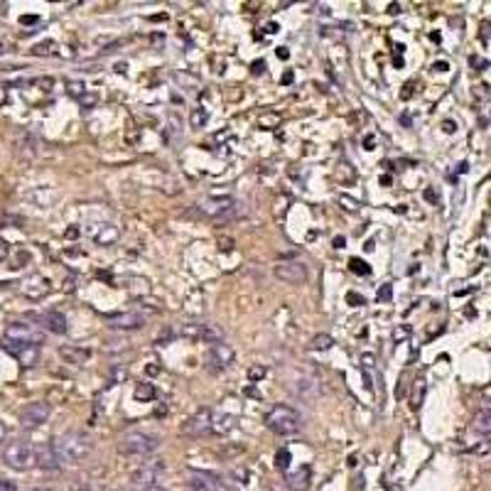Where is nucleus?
Segmentation results:
<instances>
[{"instance_id": "1", "label": "nucleus", "mask_w": 491, "mask_h": 491, "mask_svg": "<svg viewBox=\"0 0 491 491\" xmlns=\"http://www.w3.org/2000/svg\"><path fill=\"white\" fill-rule=\"evenodd\" d=\"M52 447H55L62 464H81L94 452V442L81 432H64L52 442Z\"/></svg>"}, {"instance_id": "2", "label": "nucleus", "mask_w": 491, "mask_h": 491, "mask_svg": "<svg viewBox=\"0 0 491 491\" xmlns=\"http://www.w3.org/2000/svg\"><path fill=\"white\" fill-rule=\"evenodd\" d=\"M160 440L150 432H126L118 440V452L126 457H148L157 450Z\"/></svg>"}, {"instance_id": "3", "label": "nucleus", "mask_w": 491, "mask_h": 491, "mask_svg": "<svg viewBox=\"0 0 491 491\" xmlns=\"http://www.w3.org/2000/svg\"><path fill=\"white\" fill-rule=\"evenodd\" d=\"M3 460H6L8 467L17 471H25L30 467L37 464V455H35V447L30 445L27 440H13L3 447Z\"/></svg>"}, {"instance_id": "4", "label": "nucleus", "mask_w": 491, "mask_h": 491, "mask_svg": "<svg viewBox=\"0 0 491 491\" xmlns=\"http://www.w3.org/2000/svg\"><path fill=\"white\" fill-rule=\"evenodd\" d=\"M266 425L276 435H295L300 430V415L290 406H276L266 413Z\"/></svg>"}, {"instance_id": "5", "label": "nucleus", "mask_w": 491, "mask_h": 491, "mask_svg": "<svg viewBox=\"0 0 491 491\" xmlns=\"http://www.w3.org/2000/svg\"><path fill=\"white\" fill-rule=\"evenodd\" d=\"M236 209V199L229 194H211V197H204V199L197 201V211L206 219H214V221H226Z\"/></svg>"}, {"instance_id": "6", "label": "nucleus", "mask_w": 491, "mask_h": 491, "mask_svg": "<svg viewBox=\"0 0 491 491\" xmlns=\"http://www.w3.org/2000/svg\"><path fill=\"white\" fill-rule=\"evenodd\" d=\"M211 430H214V413H211L209 408L197 411L194 415L182 425V435H190V437L211 435Z\"/></svg>"}, {"instance_id": "7", "label": "nucleus", "mask_w": 491, "mask_h": 491, "mask_svg": "<svg viewBox=\"0 0 491 491\" xmlns=\"http://www.w3.org/2000/svg\"><path fill=\"white\" fill-rule=\"evenodd\" d=\"M6 341L40 346L42 344V334L32 325H27V322H10V325L6 327Z\"/></svg>"}, {"instance_id": "8", "label": "nucleus", "mask_w": 491, "mask_h": 491, "mask_svg": "<svg viewBox=\"0 0 491 491\" xmlns=\"http://www.w3.org/2000/svg\"><path fill=\"white\" fill-rule=\"evenodd\" d=\"M47 418H50V403H45V401L27 403L20 411V425L25 427V430H35V427L45 425Z\"/></svg>"}, {"instance_id": "9", "label": "nucleus", "mask_w": 491, "mask_h": 491, "mask_svg": "<svg viewBox=\"0 0 491 491\" xmlns=\"http://www.w3.org/2000/svg\"><path fill=\"white\" fill-rule=\"evenodd\" d=\"M276 278L287 285H300L307 280V268L300 261H283L276 266Z\"/></svg>"}, {"instance_id": "10", "label": "nucleus", "mask_w": 491, "mask_h": 491, "mask_svg": "<svg viewBox=\"0 0 491 491\" xmlns=\"http://www.w3.org/2000/svg\"><path fill=\"white\" fill-rule=\"evenodd\" d=\"M3 349L8 351V354H13L17 361H20L25 369H30V366H35L37 361H40V346H32V344H15V341H6L3 339Z\"/></svg>"}, {"instance_id": "11", "label": "nucleus", "mask_w": 491, "mask_h": 491, "mask_svg": "<svg viewBox=\"0 0 491 491\" xmlns=\"http://www.w3.org/2000/svg\"><path fill=\"white\" fill-rule=\"evenodd\" d=\"M20 292L27 297V300H42V297L50 295V283H47L45 276L40 273H32L25 280L20 283Z\"/></svg>"}, {"instance_id": "12", "label": "nucleus", "mask_w": 491, "mask_h": 491, "mask_svg": "<svg viewBox=\"0 0 491 491\" xmlns=\"http://www.w3.org/2000/svg\"><path fill=\"white\" fill-rule=\"evenodd\" d=\"M234 349H231L229 344H214L209 349V354H206V364H209L211 371H224V369H229L231 364H234Z\"/></svg>"}, {"instance_id": "13", "label": "nucleus", "mask_w": 491, "mask_h": 491, "mask_svg": "<svg viewBox=\"0 0 491 491\" xmlns=\"http://www.w3.org/2000/svg\"><path fill=\"white\" fill-rule=\"evenodd\" d=\"M165 471V462L162 460H150V462H143L141 469L133 474V481L136 484H141L143 489H148V486L157 484V479H160V474Z\"/></svg>"}, {"instance_id": "14", "label": "nucleus", "mask_w": 491, "mask_h": 491, "mask_svg": "<svg viewBox=\"0 0 491 491\" xmlns=\"http://www.w3.org/2000/svg\"><path fill=\"white\" fill-rule=\"evenodd\" d=\"M106 322H108L113 329H123V332L141 329V327H145V317H143L141 312H118V315H106Z\"/></svg>"}, {"instance_id": "15", "label": "nucleus", "mask_w": 491, "mask_h": 491, "mask_svg": "<svg viewBox=\"0 0 491 491\" xmlns=\"http://www.w3.org/2000/svg\"><path fill=\"white\" fill-rule=\"evenodd\" d=\"M32 320L40 322L42 329L52 332V334H66V317L57 310L42 312V315H32Z\"/></svg>"}, {"instance_id": "16", "label": "nucleus", "mask_w": 491, "mask_h": 491, "mask_svg": "<svg viewBox=\"0 0 491 491\" xmlns=\"http://www.w3.org/2000/svg\"><path fill=\"white\" fill-rule=\"evenodd\" d=\"M35 455H37V467H42V469H57V467L62 464L59 457H57V452H55V447H52V445L35 447Z\"/></svg>"}, {"instance_id": "17", "label": "nucleus", "mask_w": 491, "mask_h": 491, "mask_svg": "<svg viewBox=\"0 0 491 491\" xmlns=\"http://www.w3.org/2000/svg\"><path fill=\"white\" fill-rule=\"evenodd\" d=\"M59 356L71 366H84L86 361H89L91 351L81 349V346H59Z\"/></svg>"}, {"instance_id": "18", "label": "nucleus", "mask_w": 491, "mask_h": 491, "mask_svg": "<svg viewBox=\"0 0 491 491\" xmlns=\"http://www.w3.org/2000/svg\"><path fill=\"white\" fill-rule=\"evenodd\" d=\"M287 486H290V491H307L310 489V467H300L297 471H290L287 474Z\"/></svg>"}, {"instance_id": "19", "label": "nucleus", "mask_w": 491, "mask_h": 491, "mask_svg": "<svg viewBox=\"0 0 491 491\" xmlns=\"http://www.w3.org/2000/svg\"><path fill=\"white\" fill-rule=\"evenodd\" d=\"M199 339L206 341V344H221L224 341V329L216 325H211V322H201V329H199Z\"/></svg>"}, {"instance_id": "20", "label": "nucleus", "mask_w": 491, "mask_h": 491, "mask_svg": "<svg viewBox=\"0 0 491 491\" xmlns=\"http://www.w3.org/2000/svg\"><path fill=\"white\" fill-rule=\"evenodd\" d=\"M118 236H120V231L115 229L113 224H104V226H99V231H94V241L99 246L115 243V241H118Z\"/></svg>"}, {"instance_id": "21", "label": "nucleus", "mask_w": 491, "mask_h": 491, "mask_svg": "<svg viewBox=\"0 0 491 491\" xmlns=\"http://www.w3.org/2000/svg\"><path fill=\"white\" fill-rule=\"evenodd\" d=\"M425 393H427L425 378H415V383H413V391H411V408H413V411H418V408L422 406V401H425Z\"/></svg>"}, {"instance_id": "22", "label": "nucleus", "mask_w": 491, "mask_h": 491, "mask_svg": "<svg viewBox=\"0 0 491 491\" xmlns=\"http://www.w3.org/2000/svg\"><path fill=\"white\" fill-rule=\"evenodd\" d=\"M471 427L481 435H491V408L489 411H479L471 420Z\"/></svg>"}, {"instance_id": "23", "label": "nucleus", "mask_w": 491, "mask_h": 491, "mask_svg": "<svg viewBox=\"0 0 491 491\" xmlns=\"http://www.w3.org/2000/svg\"><path fill=\"white\" fill-rule=\"evenodd\" d=\"M71 491H104V484L96 479H89V476H81L71 484Z\"/></svg>"}, {"instance_id": "24", "label": "nucleus", "mask_w": 491, "mask_h": 491, "mask_svg": "<svg viewBox=\"0 0 491 491\" xmlns=\"http://www.w3.org/2000/svg\"><path fill=\"white\" fill-rule=\"evenodd\" d=\"M190 123L192 128H204L206 123H209V111L206 108H192V115H190Z\"/></svg>"}, {"instance_id": "25", "label": "nucleus", "mask_w": 491, "mask_h": 491, "mask_svg": "<svg viewBox=\"0 0 491 491\" xmlns=\"http://www.w3.org/2000/svg\"><path fill=\"white\" fill-rule=\"evenodd\" d=\"M336 180L344 182V185H349V182H354V180H356L354 167H351L349 162H339V165H336Z\"/></svg>"}, {"instance_id": "26", "label": "nucleus", "mask_w": 491, "mask_h": 491, "mask_svg": "<svg viewBox=\"0 0 491 491\" xmlns=\"http://www.w3.org/2000/svg\"><path fill=\"white\" fill-rule=\"evenodd\" d=\"M310 346L315 351H329L332 346H334V339H332L329 334H317V336H312Z\"/></svg>"}, {"instance_id": "27", "label": "nucleus", "mask_w": 491, "mask_h": 491, "mask_svg": "<svg viewBox=\"0 0 491 491\" xmlns=\"http://www.w3.org/2000/svg\"><path fill=\"white\" fill-rule=\"evenodd\" d=\"M136 398L143 403L152 401V398H155V386H152V383H141V386L136 388Z\"/></svg>"}, {"instance_id": "28", "label": "nucleus", "mask_w": 491, "mask_h": 491, "mask_svg": "<svg viewBox=\"0 0 491 491\" xmlns=\"http://www.w3.org/2000/svg\"><path fill=\"white\" fill-rule=\"evenodd\" d=\"M199 329H201V322H187V325L180 327V334L187 336V339H199Z\"/></svg>"}, {"instance_id": "29", "label": "nucleus", "mask_w": 491, "mask_h": 491, "mask_svg": "<svg viewBox=\"0 0 491 491\" xmlns=\"http://www.w3.org/2000/svg\"><path fill=\"white\" fill-rule=\"evenodd\" d=\"M231 427H234V418H214V435H224V432H229Z\"/></svg>"}, {"instance_id": "30", "label": "nucleus", "mask_w": 491, "mask_h": 491, "mask_svg": "<svg viewBox=\"0 0 491 491\" xmlns=\"http://www.w3.org/2000/svg\"><path fill=\"white\" fill-rule=\"evenodd\" d=\"M190 491H221V489L214 484V481H206V479H192Z\"/></svg>"}, {"instance_id": "31", "label": "nucleus", "mask_w": 491, "mask_h": 491, "mask_svg": "<svg viewBox=\"0 0 491 491\" xmlns=\"http://www.w3.org/2000/svg\"><path fill=\"white\" fill-rule=\"evenodd\" d=\"M349 268H351V273H356V276H369V273H371V268L366 266L364 261H359V258H351Z\"/></svg>"}, {"instance_id": "32", "label": "nucleus", "mask_w": 491, "mask_h": 491, "mask_svg": "<svg viewBox=\"0 0 491 491\" xmlns=\"http://www.w3.org/2000/svg\"><path fill=\"white\" fill-rule=\"evenodd\" d=\"M278 123H280V115H276V113H268V115H263V118L258 120V126L266 128V131H271V128L278 126Z\"/></svg>"}, {"instance_id": "33", "label": "nucleus", "mask_w": 491, "mask_h": 491, "mask_svg": "<svg viewBox=\"0 0 491 491\" xmlns=\"http://www.w3.org/2000/svg\"><path fill=\"white\" fill-rule=\"evenodd\" d=\"M276 464H278V469L285 471L287 467H290V452H287V450H280V452H278V455H276Z\"/></svg>"}, {"instance_id": "34", "label": "nucleus", "mask_w": 491, "mask_h": 491, "mask_svg": "<svg viewBox=\"0 0 491 491\" xmlns=\"http://www.w3.org/2000/svg\"><path fill=\"white\" fill-rule=\"evenodd\" d=\"M69 94L74 96V99H81V96L86 94V86L81 84V81H69Z\"/></svg>"}, {"instance_id": "35", "label": "nucleus", "mask_w": 491, "mask_h": 491, "mask_svg": "<svg viewBox=\"0 0 491 491\" xmlns=\"http://www.w3.org/2000/svg\"><path fill=\"white\" fill-rule=\"evenodd\" d=\"M373 364H376V356H373V354H361V371H371Z\"/></svg>"}, {"instance_id": "36", "label": "nucleus", "mask_w": 491, "mask_h": 491, "mask_svg": "<svg viewBox=\"0 0 491 491\" xmlns=\"http://www.w3.org/2000/svg\"><path fill=\"white\" fill-rule=\"evenodd\" d=\"M123 378H126V369H123V366H113V369H111V381L118 383V381H123Z\"/></svg>"}, {"instance_id": "37", "label": "nucleus", "mask_w": 491, "mask_h": 491, "mask_svg": "<svg viewBox=\"0 0 491 491\" xmlns=\"http://www.w3.org/2000/svg\"><path fill=\"white\" fill-rule=\"evenodd\" d=\"M263 376H266V366H253L251 371H248V378H251V381H261Z\"/></svg>"}, {"instance_id": "38", "label": "nucleus", "mask_w": 491, "mask_h": 491, "mask_svg": "<svg viewBox=\"0 0 491 491\" xmlns=\"http://www.w3.org/2000/svg\"><path fill=\"white\" fill-rule=\"evenodd\" d=\"M339 204H344L349 211H356V209H359V201L351 199V197H346V194H339Z\"/></svg>"}, {"instance_id": "39", "label": "nucleus", "mask_w": 491, "mask_h": 491, "mask_svg": "<svg viewBox=\"0 0 491 491\" xmlns=\"http://www.w3.org/2000/svg\"><path fill=\"white\" fill-rule=\"evenodd\" d=\"M391 295H393V285H383L381 290H378L376 300L378 302H388V300H391Z\"/></svg>"}, {"instance_id": "40", "label": "nucleus", "mask_w": 491, "mask_h": 491, "mask_svg": "<svg viewBox=\"0 0 491 491\" xmlns=\"http://www.w3.org/2000/svg\"><path fill=\"white\" fill-rule=\"evenodd\" d=\"M79 101H81V106H84V108H94L96 101H99V96H96V94H84Z\"/></svg>"}, {"instance_id": "41", "label": "nucleus", "mask_w": 491, "mask_h": 491, "mask_svg": "<svg viewBox=\"0 0 491 491\" xmlns=\"http://www.w3.org/2000/svg\"><path fill=\"white\" fill-rule=\"evenodd\" d=\"M346 302H349V305H354V307H361V305H364V297L356 295V292H349V295H346Z\"/></svg>"}, {"instance_id": "42", "label": "nucleus", "mask_w": 491, "mask_h": 491, "mask_svg": "<svg viewBox=\"0 0 491 491\" xmlns=\"http://www.w3.org/2000/svg\"><path fill=\"white\" fill-rule=\"evenodd\" d=\"M52 47H55V42H45V45H37V47H35V55H50Z\"/></svg>"}, {"instance_id": "43", "label": "nucleus", "mask_w": 491, "mask_h": 491, "mask_svg": "<svg viewBox=\"0 0 491 491\" xmlns=\"http://www.w3.org/2000/svg\"><path fill=\"white\" fill-rule=\"evenodd\" d=\"M8 253H10V246H8L6 239H0V261H6Z\"/></svg>"}, {"instance_id": "44", "label": "nucleus", "mask_w": 491, "mask_h": 491, "mask_svg": "<svg viewBox=\"0 0 491 491\" xmlns=\"http://www.w3.org/2000/svg\"><path fill=\"white\" fill-rule=\"evenodd\" d=\"M0 491H17V486L8 479H0Z\"/></svg>"}, {"instance_id": "45", "label": "nucleus", "mask_w": 491, "mask_h": 491, "mask_svg": "<svg viewBox=\"0 0 491 491\" xmlns=\"http://www.w3.org/2000/svg\"><path fill=\"white\" fill-rule=\"evenodd\" d=\"M481 37H484V40L491 37V22H484V25H481Z\"/></svg>"}, {"instance_id": "46", "label": "nucleus", "mask_w": 491, "mask_h": 491, "mask_svg": "<svg viewBox=\"0 0 491 491\" xmlns=\"http://www.w3.org/2000/svg\"><path fill=\"white\" fill-rule=\"evenodd\" d=\"M263 69H266V62H253V74H263Z\"/></svg>"}, {"instance_id": "47", "label": "nucleus", "mask_w": 491, "mask_h": 491, "mask_svg": "<svg viewBox=\"0 0 491 491\" xmlns=\"http://www.w3.org/2000/svg\"><path fill=\"white\" fill-rule=\"evenodd\" d=\"M8 432H10V430H8V425H6V422H0V442L6 440V437H8Z\"/></svg>"}, {"instance_id": "48", "label": "nucleus", "mask_w": 491, "mask_h": 491, "mask_svg": "<svg viewBox=\"0 0 491 491\" xmlns=\"http://www.w3.org/2000/svg\"><path fill=\"white\" fill-rule=\"evenodd\" d=\"M143 491H170V489L162 486V484H152V486H148V489H143Z\"/></svg>"}, {"instance_id": "49", "label": "nucleus", "mask_w": 491, "mask_h": 491, "mask_svg": "<svg viewBox=\"0 0 491 491\" xmlns=\"http://www.w3.org/2000/svg\"><path fill=\"white\" fill-rule=\"evenodd\" d=\"M287 57H290V52H287V47H280V50H278V59H287Z\"/></svg>"}, {"instance_id": "50", "label": "nucleus", "mask_w": 491, "mask_h": 491, "mask_svg": "<svg viewBox=\"0 0 491 491\" xmlns=\"http://www.w3.org/2000/svg\"><path fill=\"white\" fill-rule=\"evenodd\" d=\"M442 128H445V133H455V123H452V120H445Z\"/></svg>"}, {"instance_id": "51", "label": "nucleus", "mask_w": 491, "mask_h": 491, "mask_svg": "<svg viewBox=\"0 0 491 491\" xmlns=\"http://www.w3.org/2000/svg\"><path fill=\"white\" fill-rule=\"evenodd\" d=\"M344 243H346L344 236H336V239H334V248H344Z\"/></svg>"}, {"instance_id": "52", "label": "nucleus", "mask_w": 491, "mask_h": 491, "mask_svg": "<svg viewBox=\"0 0 491 491\" xmlns=\"http://www.w3.org/2000/svg\"><path fill=\"white\" fill-rule=\"evenodd\" d=\"M364 145H366V150H371V148H373V138H371V136L366 138V141H364Z\"/></svg>"}, {"instance_id": "53", "label": "nucleus", "mask_w": 491, "mask_h": 491, "mask_svg": "<svg viewBox=\"0 0 491 491\" xmlns=\"http://www.w3.org/2000/svg\"><path fill=\"white\" fill-rule=\"evenodd\" d=\"M435 69H437V71H447V62H437Z\"/></svg>"}, {"instance_id": "54", "label": "nucleus", "mask_w": 491, "mask_h": 491, "mask_svg": "<svg viewBox=\"0 0 491 491\" xmlns=\"http://www.w3.org/2000/svg\"><path fill=\"white\" fill-rule=\"evenodd\" d=\"M292 81V71H285V76H283V84H290Z\"/></svg>"}, {"instance_id": "55", "label": "nucleus", "mask_w": 491, "mask_h": 491, "mask_svg": "<svg viewBox=\"0 0 491 491\" xmlns=\"http://www.w3.org/2000/svg\"><path fill=\"white\" fill-rule=\"evenodd\" d=\"M388 13H401V6H396V3H393V6H388Z\"/></svg>"}, {"instance_id": "56", "label": "nucleus", "mask_w": 491, "mask_h": 491, "mask_svg": "<svg viewBox=\"0 0 491 491\" xmlns=\"http://www.w3.org/2000/svg\"><path fill=\"white\" fill-rule=\"evenodd\" d=\"M30 491H52V489H47V486H35V489H30Z\"/></svg>"}]
</instances>
